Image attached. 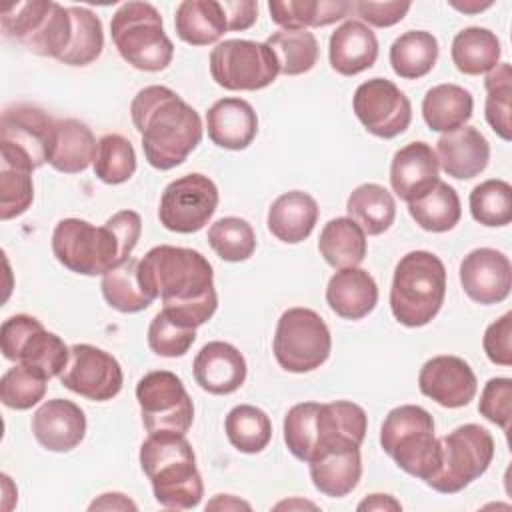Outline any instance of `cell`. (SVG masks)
<instances>
[{
  "instance_id": "680465c9",
  "label": "cell",
  "mask_w": 512,
  "mask_h": 512,
  "mask_svg": "<svg viewBox=\"0 0 512 512\" xmlns=\"http://www.w3.org/2000/svg\"><path fill=\"white\" fill-rule=\"evenodd\" d=\"M448 4L452 8H456L458 12H464V14H478V12H482V10L492 6V2H478V0H464V2L448 0Z\"/></svg>"
},
{
  "instance_id": "83f0119b",
  "label": "cell",
  "mask_w": 512,
  "mask_h": 512,
  "mask_svg": "<svg viewBox=\"0 0 512 512\" xmlns=\"http://www.w3.org/2000/svg\"><path fill=\"white\" fill-rule=\"evenodd\" d=\"M330 310L344 320H362L378 304V286L368 270L358 266L338 270L326 286Z\"/></svg>"
},
{
  "instance_id": "681fc988",
  "label": "cell",
  "mask_w": 512,
  "mask_h": 512,
  "mask_svg": "<svg viewBox=\"0 0 512 512\" xmlns=\"http://www.w3.org/2000/svg\"><path fill=\"white\" fill-rule=\"evenodd\" d=\"M34 200L32 170L0 162V218L22 216Z\"/></svg>"
},
{
  "instance_id": "ab89813d",
  "label": "cell",
  "mask_w": 512,
  "mask_h": 512,
  "mask_svg": "<svg viewBox=\"0 0 512 512\" xmlns=\"http://www.w3.org/2000/svg\"><path fill=\"white\" fill-rule=\"evenodd\" d=\"M272 48L280 74L300 76L310 72L320 56L318 40L310 30H276L266 38Z\"/></svg>"
},
{
  "instance_id": "6f0895ef",
  "label": "cell",
  "mask_w": 512,
  "mask_h": 512,
  "mask_svg": "<svg viewBox=\"0 0 512 512\" xmlns=\"http://www.w3.org/2000/svg\"><path fill=\"white\" fill-rule=\"evenodd\" d=\"M208 508H218V510H238V508H246V510H250V504L244 502V500L234 498L232 494H216V498L206 504V510H208Z\"/></svg>"
},
{
  "instance_id": "816d5d0a",
  "label": "cell",
  "mask_w": 512,
  "mask_h": 512,
  "mask_svg": "<svg viewBox=\"0 0 512 512\" xmlns=\"http://www.w3.org/2000/svg\"><path fill=\"white\" fill-rule=\"evenodd\" d=\"M484 352L492 364L510 366L512 364V312L502 314L494 320L482 338Z\"/></svg>"
},
{
  "instance_id": "cb8c5ba5",
  "label": "cell",
  "mask_w": 512,
  "mask_h": 512,
  "mask_svg": "<svg viewBox=\"0 0 512 512\" xmlns=\"http://www.w3.org/2000/svg\"><path fill=\"white\" fill-rule=\"evenodd\" d=\"M434 152L440 168L456 180H470L482 174L490 160V144L474 126H462L442 134Z\"/></svg>"
},
{
  "instance_id": "6da1fadb",
  "label": "cell",
  "mask_w": 512,
  "mask_h": 512,
  "mask_svg": "<svg viewBox=\"0 0 512 512\" xmlns=\"http://www.w3.org/2000/svg\"><path fill=\"white\" fill-rule=\"evenodd\" d=\"M138 278L144 292L160 298L162 310L186 326L206 324L218 308L212 266L198 250L154 246L138 262Z\"/></svg>"
},
{
  "instance_id": "ba28073f",
  "label": "cell",
  "mask_w": 512,
  "mask_h": 512,
  "mask_svg": "<svg viewBox=\"0 0 512 512\" xmlns=\"http://www.w3.org/2000/svg\"><path fill=\"white\" fill-rule=\"evenodd\" d=\"M110 36L122 60L136 70L160 72L172 62L174 44L150 2H124L110 20Z\"/></svg>"
},
{
  "instance_id": "f6af8a7d",
  "label": "cell",
  "mask_w": 512,
  "mask_h": 512,
  "mask_svg": "<svg viewBox=\"0 0 512 512\" xmlns=\"http://www.w3.org/2000/svg\"><path fill=\"white\" fill-rule=\"evenodd\" d=\"M486 102L484 116L490 128L506 142L512 138L510 102H512V68L508 62H498L484 80Z\"/></svg>"
},
{
  "instance_id": "7402d4cb",
  "label": "cell",
  "mask_w": 512,
  "mask_h": 512,
  "mask_svg": "<svg viewBox=\"0 0 512 512\" xmlns=\"http://www.w3.org/2000/svg\"><path fill=\"white\" fill-rule=\"evenodd\" d=\"M32 434L50 452H70L86 436L84 410L66 398L46 400L32 414Z\"/></svg>"
},
{
  "instance_id": "4dcf8cb0",
  "label": "cell",
  "mask_w": 512,
  "mask_h": 512,
  "mask_svg": "<svg viewBox=\"0 0 512 512\" xmlns=\"http://www.w3.org/2000/svg\"><path fill=\"white\" fill-rule=\"evenodd\" d=\"M176 36L190 46H208L228 32L226 12L218 0H184L174 14Z\"/></svg>"
},
{
  "instance_id": "52a82bcc",
  "label": "cell",
  "mask_w": 512,
  "mask_h": 512,
  "mask_svg": "<svg viewBox=\"0 0 512 512\" xmlns=\"http://www.w3.org/2000/svg\"><path fill=\"white\" fill-rule=\"evenodd\" d=\"M52 254L70 272L104 276L110 268L130 258L116 228L106 220L94 226L80 218H64L52 232Z\"/></svg>"
},
{
  "instance_id": "44dd1931",
  "label": "cell",
  "mask_w": 512,
  "mask_h": 512,
  "mask_svg": "<svg viewBox=\"0 0 512 512\" xmlns=\"http://www.w3.org/2000/svg\"><path fill=\"white\" fill-rule=\"evenodd\" d=\"M438 182L440 164L428 142L418 140L396 150L390 164V186L400 200L414 202L428 194Z\"/></svg>"
},
{
  "instance_id": "7c38bea8",
  "label": "cell",
  "mask_w": 512,
  "mask_h": 512,
  "mask_svg": "<svg viewBox=\"0 0 512 512\" xmlns=\"http://www.w3.org/2000/svg\"><path fill=\"white\" fill-rule=\"evenodd\" d=\"M56 120L34 104H14L2 112L0 154L2 162L36 170L50 160Z\"/></svg>"
},
{
  "instance_id": "9f6ffc18",
  "label": "cell",
  "mask_w": 512,
  "mask_h": 512,
  "mask_svg": "<svg viewBox=\"0 0 512 512\" xmlns=\"http://www.w3.org/2000/svg\"><path fill=\"white\" fill-rule=\"evenodd\" d=\"M358 510H402V504L390 494H368L360 504Z\"/></svg>"
},
{
  "instance_id": "ee69618b",
  "label": "cell",
  "mask_w": 512,
  "mask_h": 512,
  "mask_svg": "<svg viewBox=\"0 0 512 512\" xmlns=\"http://www.w3.org/2000/svg\"><path fill=\"white\" fill-rule=\"evenodd\" d=\"M472 218L488 228H500L512 220V186L506 180L490 178L472 188L470 198Z\"/></svg>"
},
{
  "instance_id": "8d00e7d4",
  "label": "cell",
  "mask_w": 512,
  "mask_h": 512,
  "mask_svg": "<svg viewBox=\"0 0 512 512\" xmlns=\"http://www.w3.org/2000/svg\"><path fill=\"white\" fill-rule=\"evenodd\" d=\"M438 40L426 30H408L390 46V66L404 80H418L432 72L438 60Z\"/></svg>"
},
{
  "instance_id": "7a4b0ae2",
  "label": "cell",
  "mask_w": 512,
  "mask_h": 512,
  "mask_svg": "<svg viewBox=\"0 0 512 512\" xmlns=\"http://www.w3.org/2000/svg\"><path fill=\"white\" fill-rule=\"evenodd\" d=\"M130 116L140 132L144 156L156 170H172L186 162L204 134L200 114L172 88L160 84L138 90Z\"/></svg>"
},
{
  "instance_id": "b9f144b4",
  "label": "cell",
  "mask_w": 512,
  "mask_h": 512,
  "mask_svg": "<svg viewBox=\"0 0 512 512\" xmlns=\"http://www.w3.org/2000/svg\"><path fill=\"white\" fill-rule=\"evenodd\" d=\"M68 12L72 18V36L58 60L68 66H88L100 58L104 48L102 20L84 6H68Z\"/></svg>"
},
{
  "instance_id": "f35d334b",
  "label": "cell",
  "mask_w": 512,
  "mask_h": 512,
  "mask_svg": "<svg viewBox=\"0 0 512 512\" xmlns=\"http://www.w3.org/2000/svg\"><path fill=\"white\" fill-rule=\"evenodd\" d=\"M408 214L422 230L442 234L460 222L462 206L456 190L440 180L428 194L408 202Z\"/></svg>"
},
{
  "instance_id": "9a60e30c",
  "label": "cell",
  "mask_w": 512,
  "mask_h": 512,
  "mask_svg": "<svg viewBox=\"0 0 512 512\" xmlns=\"http://www.w3.org/2000/svg\"><path fill=\"white\" fill-rule=\"evenodd\" d=\"M136 400L148 434H186L194 422V404L182 380L170 370H152L136 384Z\"/></svg>"
},
{
  "instance_id": "f907efd6",
  "label": "cell",
  "mask_w": 512,
  "mask_h": 512,
  "mask_svg": "<svg viewBox=\"0 0 512 512\" xmlns=\"http://www.w3.org/2000/svg\"><path fill=\"white\" fill-rule=\"evenodd\" d=\"M478 412L488 422L508 432L512 420V380L504 376L490 378L482 388Z\"/></svg>"
},
{
  "instance_id": "d590c367",
  "label": "cell",
  "mask_w": 512,
  "mask_h": 512,
  "mask_svg": "<svg viewBox=\"0 0 512 512\" xmlns=\"http://www.w3.org/2000/svg\"><path fill=\"white\" fill-rule=\"evenodd\" d=\"M348 218H352L368 236L384 234L396 218L394 196L380 184L366 182L356 186L346 200Z\"/></svg>"
},
{
  "instance_id": "4fadbf2b",
  "label": "cell",
  "mask_w": 512,
  "mask_h": 512,
  "mask_svg": "<svg viewBox=\"0 0 512 512\" xmlns=\"http://www.w3.org/2000/svg\"><path fill=\"white\" fill-rule=\"evenodd\" d=\"M212 80L230 92H254L270 86L280 74L278 60L266 42L232 38L210 52Z\"/></svg>"
},
{
  "instance_id": "30bf717a",
  "label": "cell",
  "mask_w": 512,
  "mask_h": 512,
  "mask_svg": "<svg viewBox=\"0 0 512 512\" xmlns=\"http://www.w3.org/2000/svg\"><path fill=\"white\" fill-rule=\"evenodd\" d=\"M272 352L286 372L304 374L320 368L332 352V336L324 318L304 306L284 310L276 322Z\"/></svg>"
},
{
  "instance_id": "1f68e13d",
  "label": "cell",
  "mask_w": 512,
  "mask_h": 512,
  "mask_svg": "<svg viewBox=\"0 0 512 512\" xmlns=\"http://www.w3.org/2000/svg\"><path fill=\"white\" fill-rule=\"evenodd\" d=\"M270 20L284 30H308L344 20L352 12L348 0H270Z\"/></svg>"
},
{
  "instance_id": "f5cc1de1",
  "label": "cell",
  "mask_w": 512,
  "mask_h": 512,
  "mask_svg": "<svg viewBox=\"0 0 512 512\" xmlns=\"http://www.w3.org/2000/svg\"><path fill=\"white\" fill-rule=\"evenodd\" d=\"M410 8V2H352V12H356L362 22H368L376 28H388L398 24Z\"/></svg>"
},
{
  "instance_id": "ffe728a7",
  "label": "cell",
  "mask_w": 512,
  "mask_h": 512,
  "mask_svg": "<svg viewBox=\"0 0 512 512\" xmlns=\"http://www.w3.org/2000/svg\"><path fill=\"white\" fill-rule=\"evenodd\" d=\"M418 388L444 408H462L474 400L478 380L464 358L442 354L424 362L418 374Z\"/></svg>"
},
{
  "instance_id": "bcb514c9",
  "label": "cell",
  "mask_w": 512,
  "mask_h": 512,
  "mask_svg": "<svg viewBox=\"0 0 512 512\" xmlns=\"http://www.w3.org/2000/svg\"><path fill=\"white\" fill-rule=\"evenodd\" d=\"M208 244L218 258L226 262H244L256 250V234L244 218L224 216L210 224Z\"/></svg>"
},
{
  "instance_id": "4316f807",
  "label": "cell",
  "mask_w": 512,
  "mask_h": 512,
  "mask_svg": "<svg viewBox=\"0 0 512 512\" xmlns=\"http://www.w3.org/2000/svg\"><path fill=\"white\" fill-rule=\"evenodd\" d=\"M328 58L338 74L356 76L372 68L378 58L376 34L360 20H346L330 36Z\"/></svg>"
},
{
  "instance_id": "7dc6e473",
  "label": "cell",
  "mask_w": 512,
  "mask_h": 512,
  "mask_svg": "<svg viewBox=\"0 0 512 512\" xmlns=\"http://www.w3.org/2000/svg\"><path fill=\"white\" fill-rule=\"evenodd\" d=\"M48 378L34 368L14 364L0 378V400L12 410H30L46 394Z\"/></svg>"
},
{
  "instance_id": "f1b7e54d",
  "label": "cell",
  "mask_w": 512,
  "mask_h": 512,
  "mask_svg": "<svg viewBox=\"0 0 512 512\" xmlns=\"http://www.w3.org/2000/svg\"><path fill=\"white\" fill-rule=\"evenodd\" d=\"M320 210L316 200L302 190H290L280 194L268 208V230L284 244H300L304 242L316 222Z\"/></svg>"
},
{
  "instance_id": "8992f818",
  "label": "cell",
  "mask_w": 512,
  "mask_h": 512,
  "mask_svg": "<svg viewBox=\"0 0 512 512\" xmlns=\"http://www.w3.org/2000/svg\"><path fill=\"white\" fill-rule=\"evenodd\" d=\"M380 446L406 474L428 480L440 466V442L434 436V420L416 404L392 408L380 426Z\"/></svg>"
},
{
  "instance_id": "8fae6325",
  "label": "cell",
  "mask_w": 512,
  "mask_h": 512,
  "mask_svg": "<svg viewBox=\"0 0 512 512\" xmlns=\"http://www.w3.org/2000/svg\"><path fill=\"white\" fill-rule=\"evenodd\" d=\"M440 466L426 484L440 494H456L480 478L494 458V438L480 424H462L438 438Z\"/></svg>"
},
{
  "instance_id": "60d3db41",
  "label": "cell",
  "mask_w": 512,
  "mask_h": 512,
  "mask_svg": "<svg viewBox=\"0 0 512 512\" xmlns=\"http://www.w3.org/2000/svg\"><path fill=\"white\" fill-rule=\"evenodd\" d=\"M228 442L244 454L262 452L272 440V422L268 414L252 404L234 406L224 420Z\"/></svg>"
},
{
  "instance_id": "d6986e66",
  "label": "cell",
  "mask_w": 512,
  "mask_h": 512,
  "mask_svg": "<svg viewBox=\"0 0 512 512\" xmlns=\"http://www.w3.org/2000/svg\"><path fill=\"white\" fill-rule=\"evenodd\" d=\"M460 284L466 296L482 306L500 304L512 288V266L496 248H476L460 262Z\"/></svg>"
},
{
  "instance_id": "5bb4252c",
  "label": "cell",
  "mask_w": 512,
  "mask_h": 512,
  "mask_svg": "<svg viewBox=\"0 0 512 512\" xmlns=\"http://www.w3.org/2000/svg\"><path fill=\"white\" fill-rule=\"evenodd\" d=\"M0 346L6 360L34 368L48 380L60 376L70 356L64 340L30 314H14L2 322Z\"/></svg>"
},
{
  "instance_id": "d6a6232c",
  "label": "cell",
  "mask_w": 512,
  "mask_h": 512,
  "mask_svg": "<svg viewBox=\"0 0 512 512\" xmlns=\"http://www.w3.org/2000/svg\"><path fill=\"white\" fill-rule=\"evenodd\" d=\"M474 98L470 90L458 84H436L432 86L422 100V118L426 126L434 132H452L472 118Z\"/></svg>"
},
{
  "instance_id": "2e32d148",
  "label": "cell",
  "mask_w": 512,
  "mask_h": 512,
  "mask_svg": "<svg viewBox=\"0 0 512 512\" xmlns=\"http://www.w3.org/2000/svg\"><path fill=\"white\" fill-rule=\"evenodd\" d=\"M218 208V188L216 184L200 174H184L172 180L158 204L160 224L178 234H192L202 230Z\"/></svg>"
},
{
  "instance_id": "f546056e",
  "label": "cell",
  "mask_w": 512,
  "mask_h": 512,
  "mask_svg": "<svg viewBox=\"0 0 512 512\" xmlns=\"http://www.w3.org/2000/svg\"><path fill=\"white\" fill-rule=\"evenodd\" d=\"M96 138L88 124L78 118L56 120V134L48 164L62 174H80L96 156Z\"/></svg>"
},
{
  "instance_id": "c3c4849f",
  "label": "cell",
  "mask_w": 512,
  "mask_h": 512,
  "mask_svg": "<svg viewBox=\"0 0 512 512\" xmlns=\"http://www.w3.org/2000/svg\"><path fill=\"white\" fill-rule=\"evenodd\" d=\"M196 340V328L186 326L164 310H160L148 326V346L154 354L164 358L184 356Z\"/></svg>"
},
{
  "instance_id": "277c9868",
  "label": "cell",
  "mask_w": 512,
  "mask_h": 512,
  "mask_svg": "<svg viewBox=\"0 0 512 512\" xmlns=\"http://www.w3.org/2000/svg\"><path fill=\"white\" fill-rule=\"evenodd\" d=\"M140 468L152 484L154 500L172 510L196 508L204 496L196 454L186 434L156 432L140 446Z\"/></svg>"
},
{
  "instance_id": "ac0fdd59",
  "label": "cell",
  "mask_w": 512,
  "mask_h": 512,
  "mask_svg": "<svg viewBox=\"0 0 512 512\" xmlns=\"http://www.w3.org/2000/svg\"><path fill=\"white\" fill-rule=\"evenodd\" d=\"M352 108L360 124L374 136L390 140L406 132L412 122L408 96L386 78L362 82L352 98Z\"/></svg>"
},
{
  "instance_id": "5b68a950",
  "label": "cell",
  "mask_w": 512,
  "mask_h": 512,
  "mask_svg": "<svg viewBox=\"0 0 512 512\" xmlns=\"http://www.w3.org/2000/svg\"><path fill=\"white\" fill-rule=\"evenodd\" d=\"M446 296L444 262L428 250L404 254L392 276L390 310L408 328L426 326L436 318Z\"/></svg>"
},
{
  "instance_id": "db71d44e",
  "label": "cell",
  "mask_w": 512,
  "mask_h": 512,
  "mask_svg": "<svg viewBox=\"0 0 512 512\" xmlns=\"http://www.w3.org/2000/svg\"><path fill=\"white\" fill-rule=\"evenodd\" d=\"M222 8L226 12L228 30H248L258 18V2L254 0H224Z\"/></svg>"
},
{
  "instance_id": "e575fe53",
  "label": "cell",
  "mask_w": 512,
  "mask_h": 512,
  "mask_svg": "<svg viewBox=\"0 0 512 512\" xmlns=\"http://www.w3.org/2000/svg\"><path fill=\"white\" fill-rule=\"evenodd\" d=\"M500 40L488 28L468 26L460 30L450 48L452 62L458 72L466 76L488 74L500 62Z\"/></svg>"
},
{
  "instance_id": "e0dca14e",
  "label": "cell",
  "mask_w": 512,
  "mask_h": 512,
  "mask_svg": "<svg viewBox=\"0 0 512 512\" xmlns=\"http://www.w3.org/2000/svg\"><path fill=\"white\" fill-rule=\"evenodd\" d=\"M58 380L86 400L106 402L120 394L124 372L120 362L106 350L92 344H74Z\"/></svg>"
},
{
  "instance_id": "d4e9b609",
  "label": "cell",
  "mask_w": 512,
  "mask_h": 512,
  "mask_svg": "<svg viewBox=\"0 0 512 512\" xmlns=\"http://www.w3.org/2000/svg\"><path fill=\"white\" fill-rule=\"evenodd\" d=\"M206 130L218 148L244 150L258 134V116L244 98H220L206 112Z\"/></svg>"
},
{
  "instance_id": "3957f363",
  "label": "cell",
  "mask_w": 512,
  "mask_h": 512,
  "mask_svg": "<svg viewBox=\"0 0 512 512\" xmlns=\"http://www.w3.org/2000/svg\"><path fill=\"white\" fill-rule=\"evenodd\" d=\"M368 416L350 400L300 402L284 416V444L300 462L310 464L324 450L340 444L362 446Z\"/></svg>"
},
{
  "instance_id": "603a6c76",
  "label": "cell",
  "mask_w": 512,
  "mask_h": 512,
  "mask_svg": "<svg viewBox=\"0 0 512 512\" xmlns=\"http://www.w3.org/2000/svg\"><path fill=\"white\" fill-rule=\"evenodd\" d=\"M192 374L196 384L216 396L236 392L248 374L246 358L242 352L222 340H212L200 348L192 362Z\"/></svg>"
},
{
  "instance_id": "836d02e7",
  "label": "cell",
  "mask_w": 512,
  "mask_h": 512,
  "mask_svg": "<svg viewBox=\"0 0 512 512\" xmlns=\"http://www.w3.org/2000/svg\"><path fill=\"white\" fill-rule=\"evenodd\" d=\"M366 234L348 216L332 218L324 224L318 238V252L332 268H354L366 258Z\"/></svg>"
},
{
  "instance_id": "484cf974",
  "label": "cell",
  "mask_w": 512,
  "mask_h": 512,
  "mask_svg": "<svg viewBox=\"0 0 512 512\" xmlns=\"http://www.w3.org/2000/svg\"><path fill=\"white\" fill-rule=\"evenodd\" d=\"M310 478L314 488L330 498L348 496L360 482L362 456L360 446L340 444L324 450L310 464Z\"/></svg>"
},
{
  "instance_id": "9c48e42d",
  "label": "cell",
  "mask_w": 512,
  "mask_h": 512,
  "mask_svg": "<svg viewBox=\"0 0 512 512\" xmlns=\"http://www.w3.org/2000/svg\"><path fill=\"white\" fill-rule=\"evenodd\" d=\"M2 34L26 50L60 58L72 36V18L68 8L50 0L16 2L0 10Z\"/></svg>"
},
{
  "instance_id": "74e56055",
  "label": "cell",
  "mask_w": 512,
  "mask_h": 512,
  "mask_svg": "<svg viewBox=\"0 0 512 512\" xmlns=\"http://www.w3.org/2000/svg\"><path fill=\"white\" fill-rule=\"evenodd\" d=\"M138 258H128L110 268L100 282L106 304L122 314H136L146 310L154 300L144 292L138 278Z\"/></svg>"
},
{
  "instance_id": "11a10c76",
  "label": "cell",
  "mask_w": 512,
  "mask_h": 512,
  "mask_svg": "<svg viewBox=\"0 0 512 512\" xmlns=\"http://www.w3.org/2000/svg\"><path fill=\"white\" fill-rule=\"evenodd\" d=\"M90 510H136L138 506L126 496V494H120V492H106V494H100L90 506Z\"/></svg>"
},
{
  "instance_id": "7bdbcfd3",
  "label": "cell",
  "mask_w": 512,
  "mask_h": 512,
  "mask_svg": "<svg viewBox=\"0 0 512 512\" xmlns=\"http://www.w3.org/2000/svg\"><path fill=\"white\" fill-rule=\"evenodd\" d=\"M94 174L110 186L128 182L136 172V152L128 138L122 134H104L98 140L94 156Z\"/></svg>"
}]
</instances>
